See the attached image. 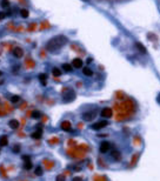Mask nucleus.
Here are the masks:
<instances>
[{"mask_svg":"<svg viewBox=\"0 0 160 181\" xmlns=\"http://www.w3.org/2000/svg\"><path fill=\"white\" fill-rule=\"evenodd\" d=\"M67 43V38L65 35H57L54 38H52L50 41L46 45V49L48 52H55L58 49H60L63 46H65Z\"/></svg>","mask_w":160,"mask_h":181,"instance_id":"nucleus-1","label":"nucleus"},{"mask_svg":"<svg viewBox=\"0 0 160 181\" xmlns=\"http://www.w3.org/2000/svg\"><path fill=\"white\" fill-rule=\"evenodd\" d=\"M97 109H91V111H87V112H85L82 113V119L85 121H92L95 119V116H97Z\"/></svg>","mask_w":160,"mask_h":181,"instance_id":"nucleus-2","label":"nucleus"},{"mask_svg":"<svg viewBox=\"0 0 160 181\" xmlns=\"http://www.w3.org/2000/svg\"><path fill=\"white\" fill-rule=\"evenodd\" d=\"M74 98H76V93H74V90H72V89H68V90H66V92L64 93V101L65 102H71V101H73L74 100Z\"/></svg>","mask_w":160,"mask_h":181,"instance_id":"nucleus-3","label":"nucleus"},{"mask_svg":"<svg viewBox=\"0 0 160 181\" xmlns=\"http://www.w3.org/2000/svg\"><path fill=\"white\" fill-rule=\"evenodd\" d=\"M111 149V144L109 142H107V141H104V142H101L100 144V147H99V151H100V153H103V154H106L108 151Z\"/></svg>","mask_w":160,"mask_h":181,"instance_id":"nucleus-4","label":"nucleus"},{"mask_svg":"<svg viewBox=\"0 0 160 181\" xmlns=\"http://www.w3.org/2000/svg\"><path fill=\"white\" fill-rule=\"evenodd\" d=\"M107 125H108V122H107V121H99V122H97V124L92 125V126H91V128H92V129H94V131H98V129H101V128L106 127Z\"/></svg>","mask_w":160,"mask_h":181,"instance_id":"nucleus-5","label":"nucleus"},{"mask_svg":"<svg viewBox=\"0 0 160 181\" xmlns=\"http://www.w3.org/2000/svg\"><path fill=\"white\" fill-rule=\"evenodd\" d=\"M112 115H113V113H112V109H111V108H108V107L103 108V111H101V116H103V118L109 119V118H112Z\"/></svg>","mask_w":160,"mask_h":181,"instance_id":"nucleus-6","label":"nucleus"},{"mask_svg":"<svg viewBox=\"0 0 160 181\" xmlns=\"http://www.w3.org/2000/svg\"><path fill=\"white\" fill-rule=\"evenodd\" d=\"M72 67L73 68H81L82 67V60L79 59V58L74 59V60H73V62H72Z\"/></svg>","mask_w":160,"mask_h":181,"instance_id":"nucleus-7","label":"nucleus"},{"mask_svg":"<svg viewBox=\"0 0 160 181\" xmlns=\"http://www.w3.org/2000/svg\"><path fill=\"white\" fill-rule=\"evenodd\" d=\"M13 55H14L16 58H21V57L24 55V51H22V48H20V47H16V48L13 49Z\"/></svg>","mask_w":160,"mask_h":181,"instance_id":"nucleus-8","label":"nucleus"},{"mask_svg":"<svg viewBox=\"0 0 160 181\" xmlns=\"http://www.w3.org/2000/svg\"><path fill=\"white\" fill-rule=\"evenodd\" d=\"M60 127H61L63 131L68 132L70 129H71V122L70 121H63V122H61V125H60Z\"/></svg>","mask_w":160,"mask_h":181,"instance_id":"nucleus-9","label":"nucleus"},{"mask_svg":"<svg viewBox=\"0 0 160 181\" xmlns=\"http://www.w3.org/2000/svg\"><path fill=\"white\" fill-rule=\"evenodd\" d=\"M8 125H9V127H11L12 129H17V128L19 127V121L16 120V119H12V120L8 122Z\"/></svg>","mask_w":160,"mask_h":181,"instance_id":"nucleus-10","label":"nucleus"},{"mask_svg":"<svg viewBox=\"0 0 160 181\" xmlns=\"http://www.w3.org/2000/svg\"><path fill=\"white\" fill-rule=\"evenodd\" d=\"M112 158L115 160V161H120L121 160V154L119 151H112Z\"/></svg>","mask_w":160,"mask_h":181,"instance_id":"nucleus-11","label":"nucleus"},{"mask_svg":"<svg viewBox=\"0 0 160 181\" xmlns=\"http://www.w3.org/2000/svg\"><path fill=\"white\" fill-rule=\"evenodd\" d=\"M7 144H8V139L6 135L0 138V146H7Z\"/></svg>","mask_w":160,"mask_h":181,"instance_id":"nucleus-12","label":"nucleus"},{"mask_svg":"<svg viewBox=\"0 0 160 181\" xmlns=\"http://www.w3.org/2000/svg\"><path fill=\"white\" fill-rule=\"evenodd\" d=\"M32 167H33V163L31 162V160H30V161H25V162H24V170L30 171Z\"/></svg>","mask_w":160,"mask_h":181,"instance_id":"nucleus-13","label":"nucleus"},{"mask_svg":"<svg viewBox=\"0 0 160 181\" xmlns=\"http://www.w3.org/2000/svg\"><path fill=\"white\" fill-rule=\"evenodd\" d=\"M82 73H84L85 75H87V76H92V75H93V72H92V70H91V68H88V67H85V68H82Z\"/></svg>","mask_w":160,"mask_h":181,"instance_id":"nucleus-14","label":"nucleus"},{"mask_svg":"<svg viewBox=\"0 0 160 181\" xmlns=\"http://www.w3.org/2000/svg\"><path fill=\"white\" fill-rule=\"evenodd\" d=\"M63 68H64L65 72H72V71H73L72 65H70V63H64V65H63Z\"/></svg>","mask_w":160,"mask_h":181,"instance_id":"nucleus-15","label":"nucleus"},{"mask_svg":"<svg viewBox=\"0 0 160 181\" xmlns=\"http://www.w3.org/2000/svg\"><path fill=\"white\" fill-rule=\"evenodd\" d=\"M41 116V113L39 112V111H33L32 112V118H34V119H39Z\"/></svg>","mask_w":160,"mask_h":181,"instance_id":"nucleus-16","label":"nucleus"},{"mask_svg":"<svg viewBox=\"0 0 160 181\" xmlns=\"http://www.w3.org/2000/svg\"><path fill=\"white\" fill-rule=\"evenodd\" d=\"M135 46L138 47V49L141 52V53H146V48H145V46H142L140 43H137V44H135Z\"/></svg>","mask_w":160,"mask_h":181,"instance_id":"nucleus-17","label":"nucleus"},{"mask_svg":"<svg viewBox=\"0 0 160 181\" xmlns=\"http://www.w3.org/2000/svg\"><path fill=\"white\" fill-rule=\"evenodd\" d=\"M28 14H30V13H28L27 9H21V11H20V16H21L22 18H28Z\"/></svg>","mask_w":160,"mask_h":181,"instance_id":"nucleus-18","label":"nucleus"},{"mask_svg":"<svg viewBox=\"0 0 160 181\" xmlns=\"http://www.w3.org/2000/svg\"><path fill=\"white\" fill-rule=\"evenodd\" d=\"M43 168L40 167V166H38V167H36L35 168V175H38V176H40V175H43Z\"/></svg>","mask_w":160,"mask_h":181,"instance_id":"nucleus-19","label":"nucleus"},{"mask_svg":"<svg viewBox=\"0 0 160 181\" xmlns=\"http://www.w3.org/2000/svg\"><path fill=\"white\" fill-rule=\"evenodd\" d=\"M52 74H53L54 76H60V74H61V72H60V70H59V68H57V67H54V68L52 70Z\"/></svg>","mask_w":160,"mask_h":181,"instance_id":"nucleus-20","label":"nucleus"},{"mask_svg":"<svg viewBox=\"0 0 160 181\" xmlns=\"http://www.w3.org/2000/svg\"><path fill=\"white\" fill-rule=\"evenodd\" d=\"M39 80L43 85H46V74H39Z\"/></svg>","mask_w":160,"mask_h":181,"instance_id":"nucleus-21","label":"nucleus"},{"mask_svg":"<svg viewBox=\"0 0 160 181\" xmlns=\"http://www.w3.org/2000/svg\"><path fill=\"white\" fill-rule=\"evenodd\" d=\"M0 5H1L3 8H7L9 6V1H8V0H3V1L0 3Z\"/></svg>","mask_w":160,"mask_h":181,"instance_id":"nucleus-22","label":"nucleus"},{"mask_svg":"<svg viewBox=\"0 0 160 181\" xmlns=\"http://www.w3.org/2000/svg\"><path fill=\"white\" fill-rule=\"evenodd\" d=\"M31 136H32L33 139H40V138H41V133H40V132H34Z\"/></svg>","mask_w":160,"mask_h":181,"instance_id":"nucleus-23","label":"nucleus"},{"mask_svg":"<svg viewBox=\"0 0 160 181\" xmlns=\"http://www.w3.org/2000/svg\"><path fill=\"white\" fill-rule=\"evenodd\" d=\"M19 100H20V98H19L18 95H13V97H12V98H11V101H12V102H13V103H17V102H18Z\"/></svg>","mask_w":160,"mask_h":181,"instance_id":"nucleus-24","label":"nucleus"},{"mask_svg":"<svg viewBox=\"0 0 160 181\" xmlns=\"http://www.w3.org/2000/svg\"><path fill=\"white\" fill-rule=\"evenodd\" d=\"M55 181H65V176L63 174H59V175H57Z\"/></svg>","mask_w":160,"mask_h":181,"instance_id":"nucleus-25","label":"nucleus"},{"mask_svg":"<svg viewBox=\"0 0 160 181\" xmlns=\"http://www.w3.org/2000/svg\"><path fill=\"white\" fill-rule=\"evenodd\" d=\"M13 152H14V153H19V152H20V146H19V145H16V146L13 147Z\"/></svg>","mask_w":160,"mask_h":181,"instance_id":"nucleus-26","label":"nucleus"},{"mask_svg":"<svg viewBox=\"0 0 160 181\" xmlns=\"http://www.w3.org/2000/svg\"><path fill=\"white\" fill-rule=\"evenodd\" d=\"M6 17V13L5 12H0V20H3Z\"/></svg>","mask_w":160,"mask_h":181,"instance_id":"nucleus-27","label":"nucleus"},{"mask_svg":"<svg viewBox=\"0 0 160 181\" xmlns=\"http://www.w3.org/2000/svg\"><path fill=\"white\" fill-rule=\"evenodd\" d=\"M22 159L25 160V161H30V160H31V158H30V157H27V155H24Z\"/></svg>","mask_w":160,"mask_h":181,"instance_id":"nucleus-28","label":"nucleus"},{"mask_svg":"<svg viewBox=\"0 0 160 181\" xmlns=\"http://www.w3.org/2000/svg\"><path fill=\"white\" fill-rule=\"evenodd\" d=\"M72 181H82V180H81V178L76 176V178H73V180H72Z\"/></svg>","mask_w":160,"mask_h":181,"instance_id":"nucleus-29","label":"nucleus"},{"mask_svg":"<svg viewBox=\"0 0 160 181\" xmlns=\"http://www.w3.org/2000/svg\"><path fill=\"white\" fill-rule=\"evenodd\" d=\"M157 101H158V102H159V103H160V94H159V95H158V98H157Z\"/></svg>","mask_w":160,"mask_h":181,"instance_id":"nucleus-30","label":"nucleus"},{"mask_svg":"<svg viewBox=\"0 0 160 181\" xmlns=\"http://www.w3.org/2000/svg\"><path fill=\"white\" fill-rule=\"evenodd\" d=\"M3 75V73H1V71H0V76H1Z\"/></svg>","mask_w":160,"mask_h":181,"instance_id":"nucleus-31","label":"nucleus"}]
</instances>
